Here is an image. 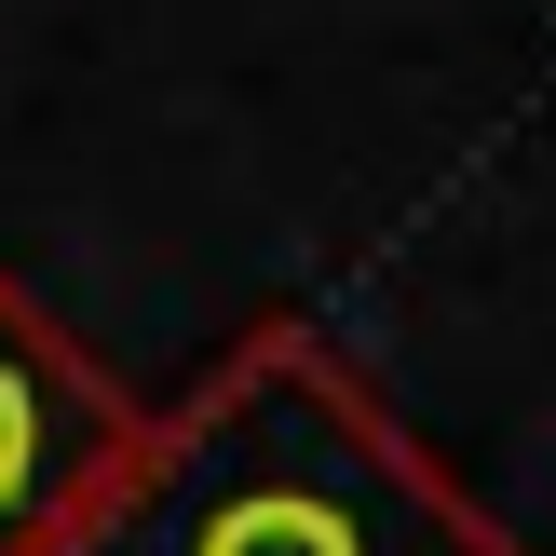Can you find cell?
<instances>
[{
  "label": "cell",
  "mask_w": 556,
  "mask_h": 556,
  "mask_svg": "<svg viewBox=\"0 0 556 556\" xmlns=\"http://www.w3.org/2000/svg\"><path fill=\"white\" fill-rule=\"evenodd\" d=\"M54 556H530L326 326H258L123 434Z\"/></svg>",
  "instance_id": "6da1fadb"
},
{
  "label": "cell",
  "mask_w": 556,
  "mask_h": 556,
  "mask_svg": "<svg viewBox=\"0 0 556 556\" xmlns=\"http://www.w3.org/2000/svg\"><path fill=\"white\" fill-rule=\"evenodd\" d=\"M136 394L0 271V556H54L81 489L123 462Z\"/></svg>",
  "instance_id": "7a4b0ae2"
}]
</instances>
